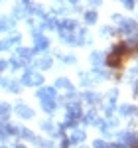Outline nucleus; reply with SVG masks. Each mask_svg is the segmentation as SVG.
<instances>
[{"instance_id": "1", "label": "nucleus", "mask_w": 138, "mask_h": 148, "mask_svg": "<svg viewBox=\"0 0 138 148\" xmlns=\"http://www.w3.org/2000/svg\"><path fill=\"white\" fill-rule=\"evenodd\" d=\"M46 77H44V73L42 71H36L32 67H26L22 73V77H20V83H22V87H42V85H46L44 83Z\"/></svg>"}, {"instance_id": "2", "label": "nucleus", "mask_w": 138, "mask_h": 148, "mask_svg": "<svg viewBox=\"0 0 138 148\" xmlns=\"http://www.w3.org/2000/svg\"><path fill=\"white\" fill-rule=\"evenodd\" d=\"M32 40H34V53H46L47 49H49V46H51V42H49V38H47L46 34H44V30L40 28V26H34L32 28Z\"/></svg>"}, {"instance_id": "3", "label": "nucleus", "mask_w": 138, "mask_h": 148, "mask_svg": "<svg viewBox=\"0 0 138 148\" xmlns=\"http://www.w3.org/2000/svg\"><path fill=\"white\" fill-rule=\"evenodd\" d=\"M20 44H22V34L20 32H10L6 38L0 40V53L8 51V49H16Z\"/></svg>"}, {"instance_id": "4", "label": "nucleus", "mask_w": 138, "mask_h": 148, "mask_svg": "<svg viewBox=\"0 0 138 148\" xmlns=\"http://www.w3.org/2000/svg\"><path fill=\"white\" fill-rule=\"evenodd\" d=\"M53 65V57L47 56V53H42V56H34V59L30 61V67L36 69V71H47Z\"/></svg>"}, {"instance_id": "5", "label": "nucleus", "mask_w": 138, "mask_h": 148, "mask_svg": "<svg viewBox=\"0 0 138 148\" xmlns=\"http://www.w3.org/2000/svg\"><path fill=\"white\" fill-rule=\"evenodd\" d=\"M12 113L16 114L18 119H22V121H30V119H34V116H36L34 109H32L30 105L22 103V101H18L14 107H12Z\"/></svg>"}, {"instance_id": "6", "label": "nucleus", "mask_w": 138, "mask_h": 148, "mask_svg": "<svg viewBox=\"0 0 138 148\" xmlns=\"http://www.w3.org/2000/svg\"><path fill=\"white\" fill-rule=\"evenodd\" d=\"M36 97H38V101H40V103L55 101V99H57V89H55L53 85H42V87H38Z\"/></svg>"}, {"instance_id": "7", "label": "nucleus", "mask_w": 138, "mask_h": 148, "mask_svg": "<svg viewBox=\"0 0 138 148\" xmlns=\"http://www.w3.org/2000/svg\"><path fill=\"white\" fill-rule=\"evenodd\" d=\"M0 87L6 89L8 93H14V95H20L22 89H24L20 79H14V77H2V79H0Z\"/></svg>"}, {"instance_id": "8", "label": "nucleus", "mask_w": 138, "mask_h": 148, "mask_svg": "<svg viewBox=\"0 0 138 148\" xmlns=\"http://www.w3.org/2000/svg\"><path fill=\"white\" fill-rule=\"evenodd\" d=\"M79 28V22L75 20V18H59V22H57V34H61V32H75Z\"/></svg>"}, {"instance_id": "9", "label": "nucleus", "mask_w": 138, "mask_h": 148, "mask_svg": "<svg viewBox=\"0 0 138 148\" xmlns=\"http://www.w3.org/2000/svg\"><path fill=\"white\" fill-rule=\"evenodd\" d=\"M138 30V24L132 20V18H124L122 22L118 24V30H116V34H124V36H134Z\"/></svg>"}, {"instance_id": "10", "label": "nucleus", "mask_w": 138, "mask_h": 148, "mask_svg": "<svg viewBox=\"0 0 138 148\" xmlns=\"http://www.w3.org/2000/svg\"><path fill=\"white\" fill-rule=\"evenodd\" d=\"M79 83H81V87L89 89V87L101 83V81H99V77L95 75V71L91 69V71H79Z\"/></svg>"}, {"instance_id": "11", "label": "nucleus", "mask_w": 138, "mask_h": 148, "mask_svg": "<svg viewBox=\"0 0 138 148\" xmlns=\"http://www.w3.org/2000/svg\"><path fill=\"white\" fill-rule=\"evenodd\" d=\"M67 138H69V144H71V146H81V144L87 140V130L77 126V128L71 130V134H69Z\"/></svg>"}, {"instance_id": "12", "label": "nucleus", "mask_w": 138, "mask_h": 148, "mask_svg": "<svg viewBox=\"0 0 138 148\" xmlns=\"http://www.w3.org/2000/svg\"><path fill=\"white\" fill-rule=\"evenodd\" d=\"M81 103H87L89 107H97V105H101V103H103V97H101L99 93L87 89V91L81 93Z\"/></svg>"}, {"instance_id": "13", "label": "nucleus", "mask_w": 138, "mask_h": 148, "mask_svg": "<svg viewBox=\"0 0 138 148\" xmlns=\"http://www.w3.org/2000/svg\"><path fill=\"white\" fill-rule=\"evenodd\" d=\"M14 56L18 57V59H22L24 63H28V65H30V61H32V59H34V49H32V47H24V46H18L16 47V51H14Z\"/></svg>"}, {"instance_id": "14", "label": "nucleus", "mask_w": 138, "mask_h": 148, "mask_svg": "<svg viewBox=\"0 0 138 148\" xmlns=\"http://www.w3.org/2000/svg\"><path fill=\"white\" fill-rule=\"evenodd\" d=\"M81 123H83L85 126H97L99 123H101L99 113H97L95 109H89L87 113H83V116H81Z\"/></svg>"}, {"instance_id": "15", "label": "nucleus", "mask_w": 138, "mask_h": 148, "mask_svg": "<svg viewBox=\"0 0 138 148\" xmlns=\"http://www.w3.org/2000/svg\"><path fill=\"white\" fill-rule=\"evenodd\" d=\"M14 28H16V20L12 16H0V34L14 32Z\"/></svg>"}, {"instance_id": "16", "label": "nucleus", "mask_w": 138, "mask_h": 148, "mask_svg": "<svg viewBox=\"0 0 138 148\" xmlns=\"http://www.w3.org/2000/svg\"><path fill=\"white\" fill-rule=\"evenodd\" d=\"M105 57H107V53H103V51H99V49H95V51H91V56H89V61H91L93 69L105 67Z\"/></svg>"}, {"instance_id": "17", "label": "nucleus", "mask_w": 138, "mask_h": 148, "mask_svg": "<svg viewBox=\"0 0 138 148\" xmlns=\"http://www.w3.org/2000/svg\"><path fill=\"white\" fill-rule=\"evenodd\" d=\"M16 138H18V140H24V142H34L36 134L28 128V126H20L18 125V134H16Z\"/></svg>"}, {"instance_id": "18", "label": "nucleus", "mask_w": 138, "mask_h": 148, "mask_svg": "<svg viewBox=\"0 0 138 148\" xmlns=\"http://www.w3.org/2000/svg\"><path fill=\"white\" fill-rule=\"evenodd\" d=\"M105 67L120 69V67H122V57L113 56V53H107V57H105Z\"/></svg>"}, {"instance_id": "19", "label": "nucleus", "mask_w": 138, "mask_h": 148, "mask_svg": "<svg viewBox=\"0 0 138 148\" xmlns=\"http://www.w3.org/2000/svg\"><path fill=\"white\" fill-rule=\"evenodd\" d=\"M40 107H42V111H44L47 116H53L59 105H57V99H55V101H44V103H40Z\"/></svg>"}, {"instance_id": "20", "label": "nucleus", "mask_w": 138, "mask_h": 148, "mask_svg": "<svg viewBox=\"0 0 138 148\" xmlns=\"http://www.w3.org/2000/svg\"><path fill=\"white\" fill-rule=\"evenodd\" d=\"M53 87H55V89H61V91H65V93L71 91V89H75V87H73V83H71L67 77H57L55 83H53Z\"/></svg>"}, {"instance_id": "21", "label": "nucleus", "mask_w": 138, "mask_h": 148, "mask_svg": "<svg viewBox=\"0 0 138 148\" xmlns=\"http://www.w3.org/2000/svg\"><path fill=\"white\" fill-rule=\"evenodd\" d=\"M97 18H99V14H97V10H83V22H85V26H93V24H97Z\"/></svg>"}, {"instance_id": "22", "label": "nucleus", "mask_w": 138, "mask_h": 148, "mask_svg": "<svg viewBox=\"0 0 138 148\" xmlns=\"http://www.w3.org/2000/svg\"><path fill=\"white\" fill-rule=\"evenodd\" d=\"M36 148H55V142L51 138H42V136H36L34 142H32Z\"/></svg>"}, {"instance_id": "23", "label": "nucleus", "mask_w": 138, "mask_h": 148, "mask_svg": "<svg viewBox=\"0 0 138 148\" xmlns=\"http://www.w3.org/2000/svg\"><path fill=\"white\" fill-rule=\"evenodd\" d=\"M12 114V105L8 101H0V121H8Z\"/></svg>"}, {"instance_id": "24", "label": "nucleus", "mask_w": 138, "mask_h": 148, "mask_svg": "<svg viewBox=\"0 0 138 148\" xmlns=\"http://www.w3.org/2000/svg\"><path fill=\"white\" fill-rule=\"evenodd\" d=\"M55 57L65 65H77V56L75 53H55Z\"/></svg>"}, {"instance_id": "25", "label": "nucleus", "mask_w": 138, "mask_h": 148, "mask_svg": "<svg viewBox=\"0 0 138 148\" xmlns=\"http://www.w3.org/2000/svg\"><path fill=\"white\" fill-rule=\"evenodd\" d=\"M26 65H28V63H24L22 59H18L16 56H12L10 59H8V69H10V71H20V69H26Z\"/></svg>"}, {"instance_id": "26", "label": "nucleus", "mask_w": 138, "mask_h": 148, "mask_svg": "<svg viewBox=\"0 0 138 148\" xmlns=\"http://www.w3.org/2000/svg\"><path fill=\"white\" fill-rule=\"evenodd\" d=\"M116 111H118L120 116H132V114H138V109L132 107V105H120V107H116Z\"/></svg>"}, {"instance_id": "27", "label": "nucleus", "mask_w": 138, "mask_h": 148, "mask_svg": "<svg viewBox=\"0 0 138 148\" xmlns=\"http://www.w3.org/2000/svg\"><path fill=\"white\" fill-rule=\"evenodd\" d=\"M128 51H130V49H128L126 42H120V44H116V46L111 47V53H113V56H118V57H122L124 53H128Z\"/></svg>"}, {"instance_id": "28", "label": "nucleus", "mask_w": 138, "mask_h": 148, "mask_svg": "<svg viewBox=\"0 0 138 148\" xmlns=\"http://www.w3.org/2000/svg\"><path fill=\"white\" fill-rule=\"evenodd\" d=\"M116 97H118V89H111V91L105 95V105H115L116 107Z\"/></svg>"}, {"instance_id": "29", "label": "nucleus", "mask_w": 138, "mask_h": 148, "mask_svg": "<svg viewBox=\"0 0 138 148\" xmlns=\"http://www.w3.org/2000/svg\"><path fill=\"white\" fill-rule=\"evenodd\" d=\"M91 148H111V142H107L105 138H97V140H93Z\"/></svg>"}, {"instance_id": "30", "label": "nucleus", "mask_w": 138, "mask_h": 148, "mask_svg": "<svg viewBox=\"0 0 138 148\" xmlns=\"http://www.w3.org/2000/svg\"><path fill=\"white\" fill-rule=\"evenodd\" d=\"M116 30L113 28V26H103L101 28V36H105V38H111V36H115Z\"/></svg>"}, {"instance_id": "31", "label": "nucleus", "mask_w": 138, "mask_h": 148, "mask_svg": "<svg viewBox=\"0 0 138 148\" xmlns=\"http://www.w3.org/2000/svg\"><path fill=\"white\" fill-rule=\"evenodd\" d=\"M8 132H6V128H4V123L0 121V144H6L8 142Z\"/></svg>"}, {"instance_id": "32", "label": "nucleus", "mask_w": 138, "mask_h": 148, "mask_svg": "<svg viewBox=\"0 0 138 148\" xmlns=\"http://www.w3.org/2000/svg\"><path fill=\"white\" fill-rule=\"evenodd\" d=\"M57 148H71V144H69V138L63 134V136L59 138V146Z\"/></svg>"}, {"instance_id": "33", "label": "nucleus", "mask_w": 138, "mask_h": 148, "mask_svg": "<svg viewBox=\"0 0 138 148\" xmlns=\"http://www.w3.org/2000/svg\"><path fill=\"white\" fill-rule=\"evenodd\" d=\"M8 69V59H2L0 57V75H2V71H6Z\"/></svg>"}, {"instance_id": "34", "label": "nucleus", "mask_w": 138, "mask_h": 148, "mask_svg": "<svg viewBox=\"0 0 138 148\" xmlns=\"http://www.w3.org/2000/svg\"><path fill=\"white\" fill-rule=\"evenodd\" d=\"M122 20H124V16H120V14H113V22H115L116 26L122 22Z\"/></svg>"}, {"instance_id": "35", "label": "nucleus", "mask_w": 138, "mask_h": 148, "mask_svg": "<svg viewBox=\"0 0 138 148\" xmlns=\"http://www.w3.org/2000/svg\"><path fill=\"white\" fill-rule=\"evenodd\" d=\"M111 148H126V146H124V142L116 140V142H111Z\"/></svg>"}, {"instance_id": "36", "label": "nucleus", "mask_w": 138, "mask_h": 148, "mask_svg": "<svg viewBox=\"0 0 138 148\" xmlns=\"http://www.w3.org/2000/svg\"><path fill=\"white\" fill-rule=\"evenodd\" d=\"M122 4L126 6L128 10H132V8H134V0H122Z\"/></svg>"}, {"instance_id": "37", "label": "nucleus", "mask_w": 138, "mask_h": 148, "mask_svg": "<svg viewBox=\"0 0 138 148\" xmlns=\"http://www.w3.org/2000/svg\"><path fill=\"white\" fill-rule=\"evenodd\" d=\"M89 4L95 8V6H101V4H103V0H89Z\"/></svg>"}, {"instance_id": "38", "label": "nucleus", "mask_w": 138, "mask_h": 148, "mask_svg": "<svg viewBox=\"0 0 138 148\" xmlns=\"http://www.w3.org/2000/svg\"><path fill=\"white\" fill-rule=\"evenodd\" d=\"M132 91H134V97H138V81H134V87H132Z\"/></svg>"}, {"instance_id": "39", "label": "nucleus", "mask_w": 138, "mask_h": 148, "mask_svg": "<svg viewBox=\"0 0 138 148\" xmlns=\"http://www.w3.org/2000/svg\"><path fill=\"white\" fill-rule=\"evenodd\" d=\"M12 148H28V146H26L24 142H16V144H14V146H12Z\"/></svg>"}, {"instance_id": "40", "label": "nucleus", "mask_w": 138, "mask_h": 148, "mask_svg": "<svg viewBox=\"0 0 138 148\" xmlns=\"http://www.w3.org/2000/svg\"><path fill=\"white\" fill-rule=\"evenodd\" d=\"M69 4H71L73 8H77V6H79V0H69Z\"/></svg>"}, {"instance_id": "41", "label": "nucleus", "mask_w": 138, "mask_h": 148, "mask_svg": "<svg viewBox=\"0 0 138 148\" xmlns=\"http://www.w3.org/2000/svg\"><path fill=\"white\" fill-rule=\"evenodd\" d=\"M0 148H12V146H8V144H0Z\"/></svg>"}, {"instance_id": "42", "label": "nucleus", "mask_w": 138, "mask_h": 148, "mask_svg": "<svg viewBox=\"0 0 138 148\" xmlns=\"http://www.w3.org/2000/svg\"><path fill=\"white\" fill-rule=\"evenodd\" d=\"M77 148H89V146H83V144H81V146H77Z\"/></svg>"}, {"instance_id": "43", "label": "nucleus", "mask_w": 138, "mask_h": 148, "mask_svg": "<svg viewBox=\"0 0 138 148\" xmlns=\"http://www.w3.org/2000/svg\"><path fill=\"white\" fill-rule=\"evenodd\" d=\"M0 79H2V75H0Z\"/></svg>"}, {"instance_id": "44", "label": "nucleus", "mask_w": 138, "mask_h": 148, "mask_svg": "<svg viewBox=\"0 0 138 148\" xmlns=\"http://www.w3.org/2000/svg\"><path fill=\"white\" fill-rule=\"evenodd\" d=\"M0 2H2V0H0Z\"/></svg>"}]
</instances>
